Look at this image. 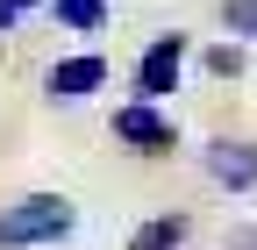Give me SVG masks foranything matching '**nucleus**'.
I'll use <instances>...</instances> for the list:
<instances>
[{"label":"nucleus","instance_id":"f257e3e1","mask_svg":"<svg viewBox=\"0 0 257 250\" xmlns=\"http://www.w3.org/2000/svg\"><path fill=\"white\" fill-rule=\"evenodd\" d=\"M79 207L64 193H22L15 207H0V250H29V243H57L72 236Z\"/></svg>","mask_w":257,"mask_h":250},{"label":"nucleus","instance_id":"f03ea898","mask_svg":"<svg viewBox=\"0 0 257 250\" xmlns=\"http://www.w3.org/2000/svg\"><path fill=\"white\" fill-rule=\"evenodd\" d=\"M114 143H128L136 158H165V150H179V121L157 114V100H128L114 107Z\"/></svg>","mask_w":257,"mask_h":250},{"label":"nucleus","instance_id":"7ed1b4c3","mask_svg":"<svg viewBox=\"0 0 257 250\" xmlns=\"http://www.w3.org/2000/svg\"><path fill=\"white\" fill-rule=\"evenodd\" d=\"M186 36L179 29H165V36H150L143 57H136V100H165V93H179V72H186Z\"/></svg>","mask_w":257,"mask_h":250},{"label":"nucleus","instance_id":"20e7f679","mask_svg":"<svg viewBox=\"0 0 257 250\" xmlns=\"http://www.w3.org/2000/svg\"><path fill=\"white\" fill-rule=\"evenodd\" d=\"M107 86V57L100 50H79V57H57V65L43 72V93L57 107H79V100H93V93Z\"/></svg>","mask_w":257,"mask_h":250},{"label":"nucleus","instance_id":"39448f33","mask_svg":"<svg viewBox=\"0 0 257 250\" xmlns=\"http://www.w3.org/2000/svg\"><path fill=\"white\" fill-rule=\"evenodd\" d=\"M200 165H207V179H214V186L250 193V186H257V143H243V136L229 143V136H221V143H207V158H200Z\"/></svg>","mask_w":257,"mask_h":250},{"label":"nucleus","instance_id":"423d86ee","mask_svg":"<svg viewBox=\"0 0 257 250\" xmlns=\"http://www.w3.org/2000/svg\"><path fill=\"white\" fill-rule=\"evenodd\" d=\"M186 236H193L186 214H150V222L128 236V250H186Z\"/></svg>","mask_w":257,"mask_h":250},{"label":"nucleus","instance_id":"0eeeda50","mask_svg":"<svg viewBox=\"0 0 257 250\" xmlns=\"http://www.w3.org/2000/svg\"><path fill=\"white\" fill-rule=\"evenodd\" d=\"M57 29H79V36H100L107 29V0H50Z\"/></svg>","mask_w":257,"mask_h":250},{"label":"nucleus","instance_id":"6e6552de","mask_svg":"<svg viewBox=\"0 0 257 250\" xmlns=\"http://www.w3.org/2000/svg\"><path fill=\"white\" fill-rule=\"evenodd\" d=\"M221 29L243 43H257V0H221Z\"/></svg>","mask_w":257,"mask_h":250},{"label":"nucleus","instance_id":"1a4fd4ad","mask_svg":"<svg viewBox=\"0 0 257 250\" xmlns=\"http://www.w3.org/2000/svg\"><path fill=\"white\" fill-rule=\"evenodd\" d=\"M207 72H214V79H236V72H243V43H214V50H207Z\"/></svg>","mask_w":257,"mask_h":250},{"label":"nucleus","instance_id":"9d476101","mask_svg":"<svg viewBox=\"0 0 257 250\" xmlns=\"http://www.w3.org/2000/svg\"><path fill=\"white\" fill-rule=\"evenodd\" d=\"M29 8H43V0H0V36H15V29H22V15Z\"/></svg>","mask_w":257,"mask_h":250}]
</instances>
